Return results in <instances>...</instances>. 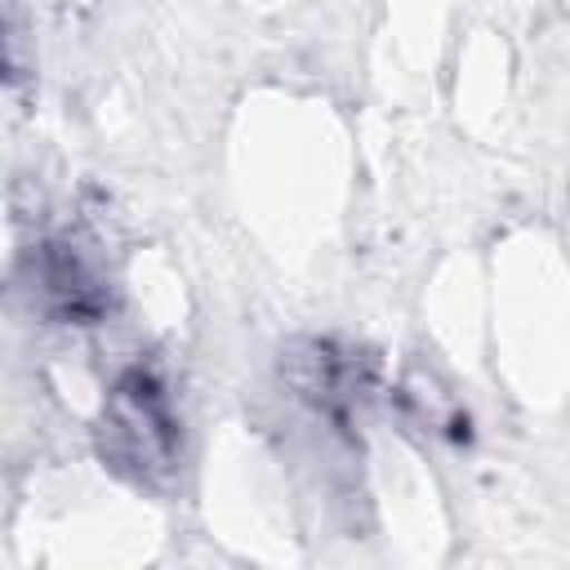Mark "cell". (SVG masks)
Masks as SVG:
<instances>
[{
	"label": "cell",
	"mask_w": 570,
	"mask_h": 570,
	"mask_svg": "<svg viewBox=\"0 0 570 570\" xmlns=\"http://www.w3.org/2000/svg\"><path fill=\"white\" fill-rule=\"evenodd\" d=\"M27 289H31V303H40V312L62 325H98L111 312L107 267L94 258L85 240H71V236H58L31 249Z\"/></svg>",
	"instance_id": "cell-2"
},
{
	"label": "cell",
	"mask_w": 570,
	"mask_h": 570,
	"mask_svg": "<svg viewBox=\"0 0 570 570\" xmlns=\"http://www.w3.org/2000/svg\"><path fill=\"white\" fill-rule=\"evenodd\" d=\"M281 374L294 387V396L307 401L334 428H347L352 414L361 410L365 392H370L365 361L352 347H338L330 338H307V343L289 347L281 361Z\"/></svg>",
	"instance_id": "cell-3"
},
{
	"label": "cell",
	"mask_w": 570,
	"mask_h": 570,
	"mask_svg": "<svg viewBox=\"0 0 570 570\" xmlns=\"http://www.w3.org/2000/svg\"><path fill=\"white\" fill-rule=\"evenodd\" d=\"M98 454L111 472H120L134 485L160 490L178 468V414L169 401V387L156 370L129 365L98 419Z\"/></svg>",
	"instance_id": "cell-1"
},
{
	"label": "cell",
	"mask_w": 570,
	"mask_h": 570,
	"mask_svg": "<svg viewBox=\"0 0 570 570\" xmlns=\"http://www.w3.org/2000/svg\"><path fill=\"white\" fill-rule=\"evenodd\" d=\"M401 410L414 428H423L428 436H441V441H468V410L459 405L454 392H445L428 370H410L405 383H401Z\"/></svg>",
	"instance_id": "cell-4"
}]
</instances>
